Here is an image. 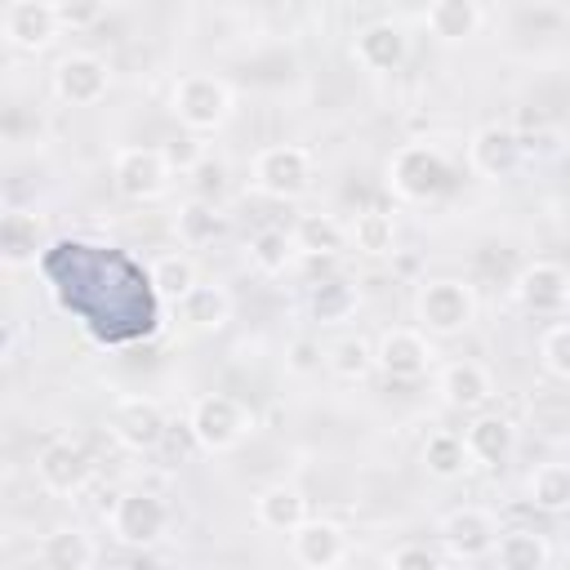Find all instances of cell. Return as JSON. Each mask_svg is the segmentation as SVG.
Segmentation results:
<instances>
[{
    "label": "cell",
    "mask_w": 570,
    "mask_h": 570,
    "mask_svg": "<svg viewBox=\"0 0 570 570\" xmlns=\"http://www.w3.org/2000/svg\"><path fill=\"white\" fill-rule=\"evenodd\" d=\"M169 111L187 134H218L232 120L236 98H232L227 80H218L209 71H183L169 89Z\"/></svg>",
    "instance_id": "1"
},
{
    "label": "cell",
    "mask_w": 570,
    "mask_h": 570,
    "mask_svg": "<svg viewBox=\"0 0 570 570\" xmlns=\"http://www.w3.org/2000/svg\"><path fill=\"white\" fill-rule=\"evenodd\" d=\"M414 321L428 338H454L476 321V294L459 276H432L414 294Z\"/></svg>",
    "instance_id": "2"
},
{
    "label": "cell",
    "mask_w": 570,
    "mask_h": 570,
    "mask_svg": "<svg viewBox=\"0 0 570 570\" xmlns=\"http://www.w3.org/2000/svg\"><path fill=\"white\" fill-rule=\"evenodd\" d=\"M387 187L401 200H414V205L436 200L450 187V160L432 142H401L387 156Z\"/></svg>",
    "instance_id": "3"
},
{
    "label": "cell",
    "mask_w": 570,
    "mask_h": 570,
    "mask_svg": "<svg viewBox=\"0 0 570 570\" xmlns=\"http://www.w3.org/2000/svg\"><path fill=\"white\" fill-rule=\"evenodd\" d=\"M187 428H191V436H196L200 450L227 454V450H236L254 432V414H249L245 401H236L227 392H205V396L191 401Z\"/></svg>",
    "instance_id": "4"
},
{
    "label": "cell",
    "mask_w": 570,
    "mask_h": 570,
    "mask_svg": "<svg viewBox=\"0 0 570 570\" xmlns=\"http://www.w3.org/2000/svg\"><path fill=\"white\" fill-rule=\"evenodd\" d=\"M312 151L298 147V142H272L254 156L249 165V187L267 200H298L307 187H312Z\"/></svg>",
    "instance_id": "5"
},
{
    "label": "cell",
    "mask_w": 570,
    "mask_h": 570,
    "mask_svg": "<svg viewBox=\"0 0 570 570\" xmlns=\"http://www.w3.org/2000/svg\"><path fill=\"white\" fill-rule=\"evenodd\" d=\"M107 530L120 548H151L165 539L169 530V503L151 490H125L116 494V503L107 508Z\"/></svg>",
    "instance_id": "6"
},
{
    "label": "cell",
    "mask_w": 570,
    "mask_h": 570,
    "mask_svg": "<svg viewBox=\"0 0 570 570\" xmlns=\"http://www.w3.org/2000/svg\"><path fill=\"white\" fill-rule=\"evenodd\" d=\"M58 31H62V18H58V4L53 0H9L0 9V36L18 53L49 49L58 40Z\"/></svg>",
    "instance_id": "7"
},
{
    "label": "cell",
    "mask_w": 570,
    "mask_h": 570,
    "mask_svg": "<svg viewBox=\"0 0 570 570\" xmlns=\"http://www.w3.org/2000/svg\"><path fill=\"white\" fill-rule=\"evenodd\" d=\"M174 169L165 165L160 147H120L111 156V187L125 200H160L169 191Z\"/></svg>",
    "instance_id": "8"
},
{
    "label": "cell",
    "mask_w": 570,
    "mask_h": 570,
    "mask_svg": "<svg viewBox=\"0 0 570 570\" xmlns=\"http://www.w3.org/2000/svg\"><path fill=\"white\" fill-rule=\"evenodd\" d=\"M512 298L534 316H561L570 307V272L552 258H534L517 272Z\"/></svg>",
    "instance_id": "9"
},
{
    "label": "cell",
    "mask_w": 570,
    "mask_h": 570,
    "mask_svg": "<svg viewBox=\"0 0 570 570\" xmlns=\"http://www.w3.org/2000/svg\"><path fill=\"white\" fill-rule=\"evenodd\" d=\"M374 361L387 379H423L436 365V347L419 325H396L383 330L374 343Z\"/></svg>",
    "instance_id": "10"
},
{
    "label": "cell",
    "mask_w": 570,
    "mask_h": 570,
    "mask_svg": "<svg viewBox=\"0 0 570 570\" xmlns=\"http://www.w3.org/2000/svg\"><path fill=\"white\" fill-rule=\"evenodd\" d=\"M165 410H160V401H151V396H120L116 405H111V414H107V432L125 445V450H134V454H142V450H156L160 441H165Z\"/></svg>",
    "instance_id": "11"
},
{
    "label": "cell",
    "mask_w": 570,
    "mask_h": 570,
    "mask_svg": "<svg viewBox=\"0 0 570 570\" xmlns=\"http://www.w3.org/2000/svg\"><path fill=\"white\" fill-rule=\"evenodd\" d=\"M441 548L454 557V561H481L494 552L499 543V521L485 512V508H454L441 517Z\"/></svg>",
    "instance_id": "12"
},
{
    "label": "cell",
    "mask_w": 570,
    "mask_h": 570,
    "mask_svg": "<svg viewBox=\"0 0 570 570\" xmlns=\"http://www.w3.org/2000/svg\"><path fill=\"white\" fill-rule=\"evenodd\" d=\"M111 89V67L98 53H67L53 67V94L71 107H94Z\"/></svg>",
    "instance_id": "13"
},
{
    "label": "cell",
    "mask_w": 570,
    "mask_h": 570,
    "mask_svg": "<svg viewBox=\"0 0 570 570\" xmlns=\"http://www.w3.org/2000/svg\"><path fill=\"white\" fill-rule=\"evenodd\" d=\"M36 481L49 494H80L94 481V459L76 441H49L36 454Z\"/></svg>",
    "instance_id": "14"
},
{
    "label": "cell",
    "mask_w": 570,
    "mask_h": 570,
    "mask_svg": "<svg viewBox=\"0 0 570 570\" xmlns=\"http://www.w3.org/2000/svg\"><path fill=\"white\" fill-rule=\"evenodd\" d=\"M468 165H472V174H481V178H508V174H517V165H521V134L512 129V125H481L472 138H468Z\"/></svg>",
    "instance_id": "15"
},
{
    "label": "cell",
    "mask_w": 570,
    "mask_h": 570,
    "mask_svg": "<svg viewBox=\"0 0 570 570\" xmlns=\"http://www.w3.org/2000/svg\"><path fill=\"white\" fill-rule=\"evenodd\" d=\"M405 53H410V36H405V27L392 22V18L365 22V27L356 31V40H352V58H356L365 71H374V76L396 71V67L405 62Z\"/></svg>",
    "instance_id": "16"
},
{
    "label": "cell",
    "mask_w": 570,
    "mask_h": 570,
    "mask_svg": "<svg viewBox=\"0 0 570 570\" xmlns=\"http://www.w3.org/2000/svg\"><path fill=\"white\" fill-rule=\"evenodd\" d=\"M289 557L303 566V570H325V566H338L347 557V530L338 521H325V517H307L294 534H289Z\"/></svg>",
    "instance_id": "17"
},
{
    "label": "cell",
    "mask_w": 570,
    "mask_h": 570,
    "mask_svg": "<svg viewBox=\"0 0 570 570\" xmlns=\"http://www.w3.org/2000/svg\"><path fill=\"white\" fill-rule=\"evenodd\" d=\"M463 450L476 468H503L517 450V428L508 414H472L463 428Z\"/></svg>",
    "instance_id": "18"
},
{
    "label": "cell",
    "mask_w": 570,
    "mask_h": 570,
    "mask_svg": "<svg viewBox=\"0 0 570 570\" xmlns=\"http://www.w3.org/2000/svg\"><path fill=\"white\" fill-rule=\"evenodd\" d=\"M441 396L450 410H463V414H481L490 401H494V374L481 365V361H450L436 379Z\"/></svg>",
    "instance_id": "19"
},
{
    "label": "cell",
    "mask_w": 570,
    "mask_h": 570,
    "mask_svg": "<svg viewBox=\"0 0 570 570\" xmlns=\"http://www.w3.org/2000/svg\"><path fill=\"white\" fill-rule=\"evenodd\" d=\"M254 521H258L263 530H272V534H294V530L307 521V499H303V490H298V485H285V481L258 490V494H254Z\"/></svg>",
    "instance_id": "20"
},
{
    "label": "cell",
    "mask_w": 570,
    "mask_h": 570,
    "mask_svg": "<svg viewBox=\"0 0 570 570\" xmlns=\"http://www.w3.org/2000/svg\"><path fill=\"white\" fill-rule=\"evenodd\" d=\"M94 561H98V548L80 525H58L40 539V566L45 570H89Z\"/></svg>",
    "instance_id": "21"
},
{
    "label": "cell",
    "mask_w": 570,
    "mask_h": 570,
    "mask_svg": "<svg viewBox=\"0 0 570 570\" xmlns=\"http://www.w3.org/2000/svg\"><path fill=\"white\" fill-rule=\"evenodd\" d=\"M423 22H428V31H432L436 40L459 45V40L476 36V27L485 22V9H481L476 0H432V4L423 9Z\"/></svg>",
    "instance_id": "22"
},
{
    "label": "cell",
    "mask_w": 570,
    "mask_h": 570,
    "mask_svg": "<svg viewBox=\"0 0 570 570\" xmlns=\"http://www.w3.org/2000/svg\"><path fill=\"white\" fill-rule=\"evenodd\" d=\"M36 254H40V223H36V214L9 209L0 218V263L9 272H18V267H31Z\"/></svg>",
    "instance_id": "23"
},
{
    "label": "cell",
    "mask_w": 570,
    "mask_h": 570,
    "mask_svg": "<svg viewBox=\"0 0 570 570\" xmlns=\"http://www.w3.org/2000/svg\"><path fill=\"white\" fill-rule=\"evenodd\" d=\"M227 316H232V298H227L223 285H205V281H200V285L178 303V321H183L191 334H214V330L227 325Z\"/></svg>",
    "instance_id": "24"
},
{
    "label": "cell",
    "mask_w": 570,
    "mask_h": 570,
    "mask_svg": "<svg viewBox=\"0 0 570 570\" xmlns=\"http://www.w3.org/2000/svg\"><path fill=\"white\" fill-rule=\"evenodd\" d=\"M347 240H352V249H361L370 258H383V254L396 249V218L379 205H365L347 218Z\"/></svg>",
    "instance_id": "25"
},
{
    "label": "cell",
    "mask_w": 570,
    "mask_h": 570,
    "mask_svg": "<svg viewBox=\"0 0 570 570\" xmlns=\"http://www.w3.org/2000/svg\"><path fill=\"white\" fill-rule=\"evenodd\" d=\"M294 245L307 258H334L352 240H347V223H338L334 214H303L298 227H294Z\"/></svg>",
    "instance_id": "26"
},
{
    "label": "cell",
    "mask_w": 570,
    "mask_h": 570,
    "mask_svg": "<svg viewBox=\"0 0 570 570\" xmlns=\"http://www.w3.org/2000/svg\"><path fill=\"white\" fill-rule=\"evenodd\" d=\"M325 370H330L334 379H343V383H361V379H370V374L379 370V361H374V343L361 338V334H343V338H334V343L325 347Z\"/></svg>",
    "instance_id": "27"
},
{
    "label": "cell",
    "mask_w": 570,
    "mask_h": 570,
    "mask_svg": "<svg viewBox=\"0 0 570 570\" xmlns=\"http://www.w3.org/2000/svg\"><path fill=\"white\" fill-rule=\"evenodd\" d=\"M499 570H548V539L534 530H503L494 543Z\"/></svg>",
    "instance_id": "28"
},
{
    "label": "cell",
    "mask_w": 570,
    "mask_h": 570,
    "mask_svg": "<svg viewBox=\"0 0 570 570\" xmlns=\"http://www.w3.org/2000/svg\"><path fill=\"white\" fill-rule=\"evenodd\" d=\"M245 249H249V263H254L263 276H281V272L298 258L294 232H285V227H258Z\"/></svg>",
    "instance_id": "29"
},
{
    "label": "cell",
    "mask_w": 570,
    "mask_h": 570,
    "mask_svg": "<svg viewBox=\"0 0 570 570\" xmlns=\"http://www.w3.org/2000/svg\"><path fill=\"white\" fill-rule=\"evenodd\" d=\"M525 494L539 512H570V463H539L525 481Z\"/></svg>",
    "instance_id": "30"
},
{
    "label": "cell",
    "mask_w": 570,
    "mask_h": 570,
    "mask_svg": "<svg viewBox=\"0 0 570 570\" xmlns=\"http://www.w3.org/2000/svg\"><path fill=\"white\" fill-rule=\"evenodd\" d=\"M419 459H423L428 476H436V481H454V476H463V472L472 468V459H468L459 432H432V436L423 441V454H419Z\"/></svg>",
    "instance_id": "31"
},
{
    "label": "cell",
    "mask_w": 570,
    "mask_h": 570,
    "mask_svg": "<svg viewBox=\"0 0 570 570\" xmlns=\"http://www.w3.org/2000/svg\"><path fill=\"white\" fill-rule=\"evenodd\" d=\"M196 285H200V276H196V263H191L187 254H160V258L151 263V289H156V294L183 303Z\"/></svg>",
    "instance_id": "32"
},
{
    "label": "cell",
    "mask_w": 570,
    "mask_h": 570,
    "mask_svg": "<svg viewBox=\"0 0 570 570\" xmlns=\"http://www.w3.org/2000/svg\"><path fill=\"white\" fill-rule=\"evenodd\" d=\"M356 303H361V294H356L352 281H321V285L312 289V298H307V307H312V316H316L321 325L347 321V316L356 312Z\"/></svg>",
    "instance_id": "33"
},
{
    "label": "cell",
    "mask_w": 570,
    "mask_h": 570,
    "mask_svg": "<svg viewBox=\"0 0 570 570\" xmlns=\"http://www.w3.org/2000/svg\"><path fill=\"white\" fill-rule=\"evenodd\" d=\"M223 232V214L214 209V200H187L178 209V240L183 245H209L214 236Z\"/></svg>",
    "instance_id": "34"
},
{
    "label": "cell",
    "mask_w": 570,
    "mask_h": 570,
    "mask_svg": "<svg viewBox=\"0 0 570 570\" xmlns=\"http://www.w3.org/2000/svg\"><path fill=\"white\" fill-rule=\"evenodd\" d=\"M539 365L552 379L570 383V321H557V325L543 330V338H539Z\"/></svg>",
    "instance_id": "35"
},
{
    "label": "cell",
    "mask_w": 570,
    "mask_h": 570,
    "mask_svg": "<svg viewBox=\"0 0 570 570\" xmlns=\"http://www.w3.org/2000/svg\"><path fill=\"white\" fill-rule=\"evenodd\" d=\"M321 365H325V347L316 338H294L285 347V370L289 374H316Z\"/></svg>",
    "instance_id": "36"
},
{
    "label": "cell",
    "mask_w": 570,
    "mask_h": 570,
    "mask_svg": "<svg viewBox=\"0 0 570 570\" xmlns=\"http://www.w3.org/2000/svg\"><path fill=\"white\" fill-rule=\"evenodd\" d=\"M387 570H441V557L428 543H401V548H392Z\"/></svg>",
    "instance_id": "37"
},
{
    "label": "cell",
    "mask_w": 570,
    "mask_h": 570,
    "mask_svg": "<svg viewBox=\"0 0 570 570\" xmlns=\"http://www.w3.org/2000/svg\"><path fill=\"white\" fill-rule=\"evenodd\" d=\"M160 156H165V165L178 169V174H191V169L205 165V151H200V142H191V138H174V142H165Z\"/></svg>",
    "instance_id": "38"
},
{
    "label": "cell",
    "mask_w": 570,
    "mask_h": 570,
    "mask_svg": "<svg viewBox=\"0 0 570 570\" xmlns=\"http://www.w3.org/2000/svg\"><path fill=\"white\" fill-rule=\"evenodd\" d=\"M58 18L62 27H89L102 18V4H58Z\"/></svg>",
    "instance_id": "39"
},
{
    "label": "cell",
    "mask_w": 570,
    "mask_h": 570,
    "mask_svg": "<svg viewBox=\"0 0 570 570\" xmlns=\"http://www.w3.org/2000/svg\"><path fill=\"white\" fill-rule=\"evenodd\" d=\"M125 570H165V566H160L156 557H134V561H129Z\"/></svg>",
    "instance_id": "40"
},
{
    "label": "cell",
    "mask_w": 570,
    "mask_h": 570,
    "mask_svg": "<svg viewBox=\"0 0 570 570\" xmlns=\"http://www.w3.org/2000/svg\"><path fill=\"white\" fill-rule=\"evenodd\" d=\"M325 570H347V566H343V561H338V566H325Z\"/></svg>",
    "instance_id": "41"
}]
</instances>
